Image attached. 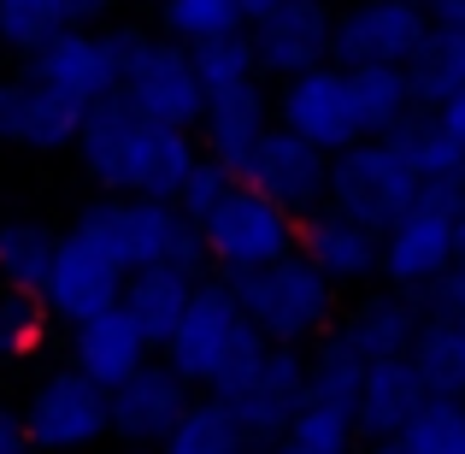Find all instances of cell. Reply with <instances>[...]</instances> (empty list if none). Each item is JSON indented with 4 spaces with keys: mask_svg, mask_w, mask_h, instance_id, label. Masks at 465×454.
Instances as JSON below:
<instances>
[{
    "mask_svg": "<svg viewBox=\"0 0 465 454\" xmlns=\"http://www.w3.org/2000/svg\"><path fill=\"white\" fill-rule=\"evenodd\" d=\"M77 154L101 189L113 195H148V201H171L183 183V171L194 166V142L177 125H153L142 118L124 95H101L83 106Z\"/></svg>",
    "mask_w": 465,
    "mask_h": 454,
    "instance_id": "cell-1",
    "label": "cell"
},
{
    "mask_svg": "<svg viewBox=\"0 0 465 454\" xmlns=\"http://www.w3.org/2000/svg\"><path fill=\"white\" fill-rule=\"evenodd\" d=\"M77 237H89L106 260H118L124 272L136 266H183V272L201 277L206 272V242H201V225L183 218L171 201H148V195H124V201H94L77 213Z\"/></svg>",
    "mask_w": 465,
    "mask_h": 454,
    "instance_id": "cell-2",
    "label": "cell"
},
{
    "mask_svg": "<svg viewBox=\"0 0 465 454\" xmlns=\"http://www.w3.org/2000/svg\"><path fill=\"white\" fill-rule=\"evenodd\" d=\"M236 307L265 330L272 342H307L330 325L336 313V284L307 260V254H283L272 266H253V272H230L224 277Z\"/></svg>",
    "mask_w": 465,
    "mask_h": 454,
    "instance_id": "cell-3",
    "label": "cell"
},
{
    "mask_svg": "<svg viewBox=\"0 0 465 454\" xmlns=\"http://www.w3.org/2000/svg\"><path fill=\"white\" fill-rule=\"evenodd\" d=\"M465 207V171L460 177H424L412 207L383 230V272L401 289H424L454 266V213Z\"/></svg>",
    "mask_w": 465,
    "mask_h": 454,
    "instance_id": "cell-4",
    "label": "cell"
},
{
    "mask_svg": "<svg viewBox=\"0 0 465 454\" xmlns=\"http://www.w3.org/2000/svg\"><path fill=\"white\" fill-rule=\"evenodd\" d=\"M301 237V218L289 207H277L272 195H260L253 183H230L224 201L201 218V242H206V260L218 272H253V266H272L283 254H295Z\"/></svg>",
    "mask_w": 465,
    "mask_h": 454,
    "instance_id": "cell-5",
    "label": "cell"
},
{
    "mask_svg": "<svg viewBox=\"0 0 465 454\" xmlns=\"http://www.w3.org/2000/svg\"><path fill=\"white\" fill-rule=\"evenodd\" d=\"M412 195H419V171L389 148V136H360V142H348L341 154H330L324 207L348 213L353 225L377 230V237H383V230L412 207Z\"/></svg>",
    "mask_w": 465,
    "mask_h": 454,
    "instance_id": "cell-6",
    "label": "cell"
},
{
    "mask_svg": "<svg viewBox=\"0 0 465 454\" xmlns=\"http://www.w3.org/2000/svg\"><path fill=\"white\" fill-rule=\"evenodd\" d=\"M118 35H124L118 95H124L142 118H153V125H177V130L201 125L206 89H201V77H194L189 42H153V35H142V30H118Z\"/></svg>",
    "mask_w": 465,
    "mask_h": 454,
    "instance_id": "cell-7",
    "label": "cell"
},
{
    "mask_svg": "<svg viewBox=\"0 0 465 454\" xmlns=\"http://www.w3.org/2000/svg\"><path fill=\"white\" fill-rule=\"evenodd\" d=\"M24 431H30L35 454H83L101 437H113V408L106 389L89 372H54L35 384L30 408H24Z\"/></svg>",
    "mask_w": 465,
    "mask_h": 454,
    "instance_id": "cell-8",
    "label": "cell"
},
{
    "mask_svg": "<svg viewBox=\"0 0 465 454\" xmlns=\"http://www.w3.org/2000/svg\"><path fill=\"white\" fill-rule=\"evenodd\" d=\"M301 401H307V354H301V342H272L248 384L224 396V408L242 425V443L272 449L301 413Z\"/></svg>",
    "mask_w": 465,
    "mask_h": 454,
    "instance_id": "cell-9",
    "label": "cell"
},
{
    "mask_svg": "<svg viewBox=\"0 0 465 454\" xmlns=\"http://www.w3.org/2000/svg\"><path fill=\"white\" fill-rule=\"evenodd\" d=\"M242 183H253L260 195H272L277 207H289L295 218H307L324 207L330 189V154L312 148L307 136H295L289 125H265V136L253 142L248 166H242Z\"/></svg>",
    "mask_w": 465,
    "mask_h": 454,
    "instance_id": "cell-10",
    "label": "cell"
},
{
    "mask_svg": "<svg viewBox=\"0 0 465 454\" xmlns=\"http://www.w3.org/2000/svg\"><path fill=\"white\" fill-rule=\"evenodd\" d=\"M424 30H430V6L419 0H365L348 18H336L330 59L336 66H407Z\"/></svg>",
    "mask_w": 465,
    "mask_h": 454,
    "instance_id": "cell-11",
    "label": "cell"
},
{
    "mask_svg": "<svg viewBox=\"0 0 465 454\" xmlns=\"http://www.w3.org/2000/svg\"><path fill=\"white\" fill-rule=\"evenodd\" d=\"M283 125L295 136H307L312 148L341 154L348 142H360V113H353V89H348V66H312L301 77H283V101H277Z\"/></svg>",
    "mask_w": 465,
    "mask_h": 454,
    "instance_id": "cell-12",
    "label": "cell"
},
{
    "mask_svg": "<svg viewBox=\"0 0 465 454\" xmlns=\"http://www.w3.org/2000/svg\"><path fill=\"white\" fill-rule=\"evenodd\" d=\"M236 325H242V307L230 296V284H206L201 277L189 307H183V318L171 325V337L159 342V348H165V366L177 378H189V389L213 384V372H218V360H224Z\"/></svg>",
    "mask_w": 465,
    "mask_h": 454,
    "instance_id": "cell-13",
    "label": "cell"
},
{
    "mask_svg": "<svg viewBox=\"0 0 465 454\" xmlns=\"http://www.w3.org/2000/svg\"><path fill=\"white\" fill-rule=\"evenodd\" d=\"M118 59H124V35H89L77 24H65L59 35H47L42 47H30V77L65 89L71 101H101L118 89Z\"/></svg>",
    "mask_w": 465,
    "mask_h": 454,
    "instance_id": "cell-14",
    "label": "cell"
},
{
    "mask_svg": "<svg viewBox=\"0 0 465 454\" xmlns=\"http://www.w3.org/2000/svg\"><path fill=\"white\" fill-rule=\"evenodd\" d=\"M42 296H47V307H54V318L83 325V318L118 307V296H124V266L106 260L89 237L71 230V237H59V248H54V272H47Z\"/></svg>",
    "mask_w": 465,
    "mask_h": 454,
    "instance_id": "cell-15",
    "label": "cell"
},
{
    "mask_svg": "<svg viewBox=\"0 0 465 454\" xmlns=\"http://www.w3.org/2000/svg\"><path fill=\"white\" fill-rule=\"evenodd\" d=\"M189 378H177L171 366H153L142 360L124 384L106 389V408H113V437H124L130 449H159L165 431L183 419L189 408Z\"/></svg>",
    "mask_w": 465,
    "mask_h": 454,
    "instance_id": "cell-16",
    "label": "cell"
},
{
    "mask_svg": "<svg viewBox=\"0 0 465 454\" xmlns=\"http://www.w3.org/2000/svg\"><path fill=\"white\" fill-rule=\"evenodd\" d=\"M253 35V59L272 77H301V71L324 66L330 59V35H336V18H330L324 0H283L272 6L260 24H248Z\"/></svg>",
    "mask_w": 465,
    "mask_h": 454,
    "instance_id": "cell-17",
    "label": "cell"
},
{
    "mask_svg": "<svg viewBox=\"0 0 465 454\" xmlns=\"http://www.w3.org/2000/svg\"><path fill=\"white\" fill-rule=\"evenodd\" d=\"M77 130H83V101H71L65 89H54L42 77L0 83V142L59 154L77 142Z\"/></svg>",
    "mask_w": 465,
    "mask_h": 454,
    "instance_id": "cell-18",
    "label": "cell"
},
{
    "mask_svg": "<svg viewBox=\"0 0 465 454\" xmlns=\"http://www.w3.org/2000/svg\"><path fill=\"white\" fill-rule=\"evenodd\" d=\"M424 378L412 366V354H389V360H371L360 378V396H353V431L365 443L377 437H401V425L424 408Z\"/></svg>",
    "mask_w": 465,
    "mask_h": 454,
    "instance_id": "cell-19",
    "label": "cell"
},
{
    "mask_svg": "<svg viewBox=\"0 0 465 454\" xmlns=\"http://www.w3.org/2000/svg\"><path fill=\"white\" fill-rule=\"evenodd\" d=\"M295 248L307 254L330 284L365 277V272H377V260H383V237H377V230H365V225H353L348 213H336V207H318V213L301 218Z\"/></svg>",
    "mask_w": 465,
    "mask_h": 454,
    "instance_id": "cell-20",
    "label": "cell"
},
{
    "mask_svg": "<svg viewBox=\"0 0 465 454\" xmlns=\"http://www.w3.org/2000/svg\"><path fill=\"white\" fill-rule=\"evenodd\" d=\"M77 337H71V354H77V372H89L101 389L124 384L130 372H136L142 360L153 354V342L142 337V325L124 313V307H106V313L83 318V325H71Z\"/></svg>",
    "mask_w": 465,
    "mask_h": 454,
    "instance_id": "cell-21",
    "label": "cell"
},
{
    "mask_svg": "<svg viewBox=\"0 0 465 454\" xmlns=\"http://www.w3.org/2000/svg\"><path fill=\"white\" fill-rule=\"evenodd\" d=\"M201 136H206V154L242 177L253 142L265 136V95H260V83L248 77V83H230V89H213V95H206V106H201Z\"/></svg>",
    "mask_w": 465,
    "mask_h": 454,
    "instance_id": "cell-22",
    "label": "cell"
},
{
    "mask_svg": "<svg viewBox=\"0 0 465 454\" xmlns=\"http://www.w3.org/2000/svg\"><path fill=\"white\" fill-rule=\"evenodd\" d=\"M194 284H201V277L183 272V266H171V260H159V266H136V272H124V296H118V307L136 318L142 337H148L153 348H159V342L171 337V325L183 318V307H189Z\"/></svg>",
    "mask_w": 465,
    "mask_h": 454,
    "instance_id": "cell-23",
    "label": "cell"
},
{
    "mask_svg": "<svg viewBox=\"0 0 465 454\" xmlns=\"http://www.w3.org/2000/svg\"><path fill=\"white\" fill-rule=\"evenodd\" d=\"M419 325H424V313L407 296H371L336 337L371 366V360H389V354H407L412 337H419Z\"/></svg>",
    "mask_w": 465,
    "mask_h": 454,
    "instance_id": "cell-24",
    "label": "cell"
},
{
    "mask_svg": "<svg viewBox=\"0 0 465 454\" xmlns=\"http://www.w3.org/2000/svg\"><path fill=\"white\" fill-rule=\"evenodd\" d=\"M407 354H412V366H419L430 396H460L465 401V313H430Z\"/></svg>",
    "mask_w": 465,
    "mask_h": 454,
    "instance_id": "cell-25",
    "label": "cell"
},
{
    "mask_svg": "<svg viewBox=\"0 0 465 454\" xmlns=\"http://www.w3.org/2000/svg\"><path fill=\"white\" fill-rule=\"evenodd\" d=\"M407 83H412V101H419L424 113L442 106L454 89H465V30H448V24L430 18L424 42L412 47V59H407Z\"/></svg>",
    "mask_w": 465,
    "mask_h": 454,
    "instance_id": "cell-26",
    "label": "cell"
},
{
    "mask_svg": "<svg viewBox=\"0 0 465 454\" xmlns=\"http://www.w3.org/2000/svg\"><path fill=\"white\" fill-rule=\"evenodd\" d=\"M348 89H353V113H360L365 136H389L419 106L412 83H407V66H348Z\"/></svg>",
    "mask_w": 465,
    "mask_h": 454,
    "instance_id": "cell-27",
    "label": "cell"
},
{
    "mask_svg": "<svg viewBox=\"0 0 465 454\" xmlns=\"http://www.w3.org/2000/svg\"><path fill=\"white\" fill-rule=\"evenodd\" d=\"M389 148L419 171V183L424 177H460L465 171V154L448 142V130L436 125V113H424V106H412V113L389 130Z\"/></svg>",
    "mask_w": 465,
    "mask_h": 454,
    "instance_id": "cell-28",
    "label": "cell"
},
{
    "mask_svg": "<svg viewBox=\"0 0 465 454\" xmlns=\"http://www.w3.org/2000/svg\"><path fill=\"white\" fill-rule=\"evenodd\" d=\"M242 449V425L230 419L224 401H189L183 408V419L165 431V443L159 454H236Z\"/></svg>",
    "mask_w": 465,
    "mask_h": 454,
    "instance_id": "cell-29",
    "label": "cell"
},
{
    "mask_svg": "<svg viewBox=\"0 0 465 454\" xmlns=\"http://www.w3.org/2000/svg\"><path fill=\"white\" fill-rule=\"evenodd\" d=\"M277 443H289L301 454H353V443H360V431H353V408H336V401H312L307 396Z\"/></svg>",
    "mask_w": 465,
    "mask_h": 454,
    "instance_id": "cell-30",
    "label": "cell"
},
{
    "mask_svg": "<svg viewBox=\"0 0 465 454\" xmlns=\"http://www.w3.org/2000/svg\"><path fill=\"white\" fill-rule=\"evenodd\" d=\"M189 59H194V77H201L206 95L260 77V59H253V35L248 30H224V35H206V42H189Z\"/></svg>",
    "mask_w": 465,
    "mask_h": 454,
    "instance_id": "cell-31",
    "label": "cell"
},
{
    "mask_svg": "<svg viewBox=\"0 0 465 454\" xmlns=\"http://www.w3.org/2000/svg\"><path fill=\"white\" fill-rule=\"evenodd\" d=\"M54 248H59V237L42 225H24V218L18 225H0V277L42 289L47 272H54Z\"/></svg>",
    "mask_w": 465,
    "mask_h": 454,
    "instance_id": "cell-32",
    "label": "cell"
},
{
    "mask_svg": "<svg viewBox=\"0 0 465 454\" xmlns=\"http://www.w3.org/2000/svg\"><path fill=\"white\" fill-rule=\"evenodd\" d=\"M47 318H54V307H47L42 289L0 277V354H30L42 342Z\"/></svg>",
    "mask_w": 465,
    "mask_h": 454,
    "instance_id": "cell-33",
    "label": "cell"
},
{
    "mask_svg": "<svg viewBox=\"0 0 465 454\" xmlns=\"http://www.w3.org/2000/svg\"><path fill=\"white\" fill-rule=\"evenodd\" d=\"M465 437V401L460 396H424V408L401 425L407 454H454Z\"/></svg>",
    "mask_w": 465,
    "mask_h": 454,
    "instance_id": "cell-34",
    "label": "cell"
},
{
    "mask_svg": "<svg viewBox=\"0 0 465 454\" xmlns=\"http://www.w3.org/2000/svg\"><path fill=\"white\" fill-rule=\"evenodd\" d=\"M360 378H365V360L348 348L341 337H330L324 348L307 360V396L312 401H336V408H353L360 396Z\"/></svg>",
    "mask_w": 465,
    "mask_h": 454,
    "instance_id": "cell-35",
    "label": "cell"
},
{
    "mask_svg": "<svg viewBox=\"0 0 465 454\" xmlns=\"http://www.w3.org/2000/svg\"><path fill=\"white\" fill-rule=\"evenodd\" d=\"M71 24V0H0V42L30 54Z\"/></svg>",
    "mask_w": 465,
    "mask_h": 454,
    "instance_id": "cell-36",
    "label": "cell"
},
{
    "mask_svg": "<svg viewBox=\"0 0 465 454\" xmlns=\"http://www.w3.org/2000/svg\"><path fill=\"white\" fill-rule=\"evenodd\" d=\"M165 30L177 42H206L224 30H248L236 0H165Z\"/></svg>",
    "mask_w": 465,
    "mask_h": 454,
    "instance_id": "cell-37",
    "label": "cell"
},
{
    "mask_svg": "<svg viewBox=\"0 0 465 454\" xmlns=\"http://www.w3.org/2000/svg\"><path fill=\"white\" fill-rule=\"evenodd\" d=\"M230 183H236V171H230V166H218L213 154H194V166L183 171V183H177V195H171V207H177L183 218H194V225H201V218L213 213L218 201H224Z\"/></svg>",
    "mask_w": 465,
    "mask_h": 454,
    "instance_id": "cell-38",
    "label": "cell"
},
{
    "mask_svg": "<svg viewBox=\"0 0 465 454\" xmlns=\"http://www.w3.org/2000/svg\"><path fill=\"white\" fill-rule=\"evenodd\" d=\"M430 289V313H465V260H454L436 284H424Z\"/></svg>",
    "mask_w": 465,
    "mask_h": 454,
    "instance_id": "cell-39",
    "label": "cell"
},
{
    "mask_svg": "<svg viewBox=\"0 0 465 454\" xmlns=\"http://www.w3.org/2000/svg\"><path fill=\"white\" fill-rule=\"evenodd\" d=\"M430 113H436V125L448 130V142H454V148L465 154V89H454L442 106H430Z\"/></svg>",
    "mask_w": 465,
    "mask_h": 454,
    "instance_id": "cell-40",
    "label": "cell"
},
{
    "mask_svg": "<svg viewBox=\"0 0 465 454\" xmlns=\"http://www.w3.org/2000/svg\"><path fill=\"white\" fill-rule=\"evenodd\" d=\"M0 454H35L30 431H24V413H6V408H0Z\"/></svg>",
    "mask_w": 465,
    "mask_h": 454,
    "instance_id": "cell-41",
    "label": "cell"
},
{
    "mask_svg": "<svg viewBox=\"0 0 465 454\" xmlns=\"http://www.w3.org/2000/svg\"><path fill=\"white\" fill-rule=\"evenodd\" d=\"M430 18L448 30H465V0H430Z\"/></svg>",
    "mask_w": 465,
    "mask_h": 454,
    "instance_id": "cell-42",
    "label": "cell"
},
{
    "mask_svg": "<svg viewBox=\"0 0 465 454\" xmlns=\"http://www.w3.org/2000/svg\"><path fill=\"white\" fill-rule=\"evenodd\" d=\"M118 0H71V24H89V18H101V12H113Z\"/></svg>",
    "mask_w": 465,
    "mask_h": 454,
    "instance_id": "cell-43",
    "label": "cell"
},
{
    "mask_svg": "<svg viewBox=\"0 0 465 454\" xmlns=\"http://www.w3.org/2000/svg\"><path fill=\"white\" fill-rule=\"evenodd\" d=\"M236 6H242V24H260L265 12H272V6H283V0H236Z\"/></svg>",
    "mask_w": 465,
    "mask_h": 454,
    "instance_id": "cell-44",
    "label": "cell"
},
{
    "mask_svg": "<svg viewBox=\"0 0 465 454\" xmlns=\"http://www.w3.org/2000/svg\"><path fill=\"white\" fill-rule=\"evenodd\" d=\"M454 260H465V207L454 213Z\"/></svg>",
    "mask_w": 465,
    "mask_h": 454,
    "instance_id": "cell-45",
    "label": "cell"
},
{
    "mask_svg": "<svg viewBox=\"0 0 465 454\" xmlns=\"http://www.w3.org/2000/svg\"><path fill=\"white\" fill-rule=\"evenodd\" d=\"M365 454H407V449H401V437H377V443L365 449Z\"/></svg>",
    "mask_w": 465,
    "mask_h": 454,
    "instance_id": "cell-46",
    "label": "cell"
},
{
    "mask_svg": "<svg viewBox=\"0 0 465 454\" xmlns=\"http://www.w3.org/2000/svg\"><path fill=\"white\" fill-rule=\"evenodd\" d=\"M236 454H272V449H260V443H242Z\"/></svg>",
    "mask_w": 465,
    "mask_h": 454,
    "instance_id": "cell-47",
    "label": "cell"
},
{
    "mask_svg": "<svg viewBox=\"0 0 465 454\" xmlns=\"http://www.w3.org/2000/svg\"><path fill=\"white\" fill-rule=\"evenodd\" d=\"M130 454H153V449H130Z\"/></svg>",
    "mask_w": 465,
    "mask_h": 454,
    "instance_id": "cell-48",
    "label": "cell"
},
{
    "mask_svg": "<svg viewBox=\"0 0 465 454\" xmlns=\"http://www.w3.org/2000/svg\"><path fill=\"white\" fill-rule=\"evenodd\" d=\"M419 6H430V0H419Z\"/></svg>",
    "mask_w": 465,
    "mask_h": 454,
    "instance_id": "cell-49",
    "label": "cell"
}]
</instances>
